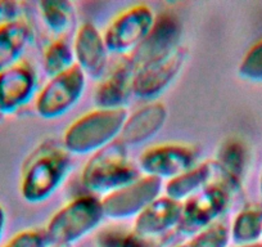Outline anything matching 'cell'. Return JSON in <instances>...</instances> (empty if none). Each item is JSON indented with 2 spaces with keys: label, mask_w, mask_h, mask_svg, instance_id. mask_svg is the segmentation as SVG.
Instances as JSON below:
<instances>
[{
  "label": "cell",
  "mask_w": 262,
  "mask_h": 247,
  "mask_svg": "<svg viewBox=\"0 0 262 247\" xmlns=\"http://www.w3.org/2000/svg\"><path fill=\"white\" fill-rule=\"evenodd\" d=\"M186 55L185 48L179 47L170 54L138 67L133 80V94L144 100L157 98L181 71Z\"/></svg>",
  "instance_id": "9"
},
{
  "label": "cell",
  "mask_w": 262,
  "mask_h": 247,
  "mask_svg": "<svg viewBox=\"0 0 262 247\" xmlns=\"http://www.w3.org/2000/svg\"><path fill=\"white\" fill-rule=\"evenodd\" d=\"M0 117H2V116H0Z\"/></svg>",
  "instance_id": "32"
},
{
  "label": "cell",
  "mask_w": 262,
  "mask_h": 247,
  "mask_svg": "<svg viewBox=\"0 0 262 247\" xmlns=\"http://www.w3.org/2000/svg\"><path fill=\"white\" fill-rule=\"evenodd\" d=\"M195 152L193 148L176 143L152 146L139 158V169L148 176L172 179L194 168Z\"/></svg>",
  "instance_id": "10"
},
{
  "label": "cell",
  "mask_w": 262,
  "mask_h": 247,
  "mask_svg": "<svg viewBox=\"0 0 262 247\" xmlns=\"http://www.w3.org/2000/svg\"><path fill=\"white\" fill-rule=\"evenodd\" d=\"M140 178L139 169L128 158L120 139L102 148L82 169L81 183L93 196H107Z\"/></svg>",
  "instance_id": "1"
},
{
  "label": "cell",
  "mask_w": 262,
  "mask_h": 247,
  "mask_svg": "<svg viewBox=\"0 0 262 247\" xmlns=\"http://www.w3.org/2000/svg\"><path fill=\"white\" fill-rule=\"evenodd\" d=\"M236 247H262V242H258V243H253V244H243V246H236Z\"/></svg>",
  "instance_id": "30"
},
{
  "label": "cell",
  "mask_w": 262,
  "mask_h": 247,
  "mask_svg": "<svg viewBox=\"0 0 262 247\" xmlns=\"http://www.w3.org/2000/svg\"><path fill=\"white\" fill-rule=\"evenodd\" d=\"M48 244L44 232L27 229L12 237L3 247H47Z\"/></svg>",
  "instance_id": "26"
},
{
  "label": "cell",
  "mask_w": 262,
  "mask_h": 247,
  "mask_svg": "<svg viewBox=\"0 0 262 247\" xmlns=\"http://www.w3.org/2000/svg\"><path fill=\"white\" fill-rule=\"evenodd\" d=\"M238 74L247 81L262 83V39L252 45L242 58Z\"/></svg>",
  "instance_id": "25"
},
{
  "label": "cell",
  "mask_w": 262,
  "mask_h": 247,
  "mask_svg": "<svg viewBox=\"0 0 262 247\" xmlns=\"http://www.w3.org/2000/svg\"><path fill=\"white\" fill-rule=\"evenodd\" d=\"M66 150L53 146L40 147L24 168L19 192L29 203H41L52 197L71 170V158Z\"/></svg>",
  "instance_id": "2"
},
{
  "label": "cell",
  "mask_w": 262,
  "mask_h": 247,
  "mask_svg": "<svg viewBox=\"0 0 262 247\" xmlns=\"http://www.w3.org/2000/svg\"><path fill=\"white\" fill-rule=\"evenodd\" d=\"M230 239V227L216 221L193 236L191 241L186 243V247H228Z\"/></svg>",
  "instance_id": "24"
},
{
  "label": "cell",
  "mask_w": 262,
  "mask_h": 247,
  "mask_svg": "<svg viewBox=\"0 0 262 247\" xmlns=\"http://www.w3.org/2000/svg\"><path fill=\"white\" fill-rule=\"evenodd\" d=\"M231 191L220 181H213L183 203L178 231L184 236H195L216 223L226 213Z\"/></svg>",
  "instance_id": "5"
},
{
  "label": "cell",
  "mask_w": 262,
  "mask_h": 247,
  "mask_svg": "<svg viewBox=\"0 0 262 247\" xmlns=\"http://www.w3.org/2000/svg\"><path fill=\"white\" fill-rule=\"evenodd\" d=\"M183 34L180 18L172 12H163L156 17L155 24L142 44L131 53L135 66L140 67L152 60L170 54L180 45Z\"/></svg>",
  "instance_id": "11"
},
{
  "label": "cell",
  "mask_w": 262,
  "mask_h": 247,
  "mask_svg": "<svg viewBox=\"0 0 262 247\" xmlns=\"http://www.w3.org/2000/svg\"><path fill=\"white\" fill-rule=\"evenodd\" d=\"M21 18V4L13 0H0V25Z\"/></svg>",
  "instance_id": "27"
},
{
  "label": "cell",
  "mask_w": 262,
  "mask_h": 247,
  "mask_svg": "<svg viewBox=\"0 0 262 247\" xmlns=\"http://www.w3.org/2000/svg\"><path fill=\"white\" fill-rule=\"evenodd\" d=\"M104 218L102 201L97 196L75 198L52 216L45 229L48 243L67 247L94 231Z\"/></svg>",
  "instance_id": "4"
},
{
  "label": "cell",
  "mask_w": 262,
  "mask_h": 247,
  "mask_svg": "<svg viewBox=\"0 0 262 247\" xmlns=\"http://www.w3.org/2000/svg\"><path fill=\"white\" fill-rule=\"evenodd\" d=\"M156 16L145 4L126 9L112 19L103 34L108 52L116 54L134 52L147 37Z\"/></svg>",
  "instance_id": "7"
},
{
  "label": "cell",
  "mask_w": 262,
  "mask_h": 247,
  "mask_svg": "<svg viewBox=\"0 0 262 247\" xmlns=\"http://www.w3.org/2000/svg\"><path fill=\"white\" fill-rule=\"evenodd\" d=\"M86 87V75L77 65L50 79L39 92L35 108L40 117L53 120L66 115L80 100Z\"/></svg>",
  "instance_id": "6"
},
{
  "label": "cell",
  "mask_w": 262,
  "mask_h": 247,
  "mask_svg": "<svg viewBox=\"0 0 262 247\" xmlns=\"http://www.w3.org/2000/svg\"><path fill=\"white\" fill-rule=\"evenodd\" d=\"M230 237L236 246L258 243L262 239V203L244 206L230 227Z\"/></svg>",
  "instance_id": "20"
},
{
  "label": "cell",
  "mask_w": 262,
  "mask_h": 247,
  "mask_svg": "<svg viewBox=\"0 0 262 247\" xmlns=\"http://www.w3.org/2000/svg\"><path fill=\"white\" fill-rule=\"evenodd\" d=\"M215 176H217L215 162L195 165L176 178L170 179L165 186V196L183 202L213 183Z\"/></svg>",
  "instance_id": "18"
},
{
  "label": "cell",
  "mask_w": 262,
  "mask_h": 247,
  "mask_svg": "<svg viewBox=\"0 0 262 247\" xmlns=\"http://www.w3.org/2000/svg\"><path fill=\"white\" fill-rule=\"evenodd\" d=\"M167 108L161 102H150L127 116L118 139L126 147H135L149 142L165 127Z\"/></svg>",
  "instance_id": "15"
},
{
  "label": "cell",
  "mask_w": 262,
  "mask_h": 247,
  "mask_svg": "<svg viewBox=\"0 0 262 247\" xmlns=\"http://www.w3.org/2000/svg\"><path fill=\"white\" fill-rule=\"evenodd\" d=\"M258 191H259V198L261 201L259 202L262 203V168H261V174H259V183H258Z\"/></svg>",
  "instance_id": "29"
},
{
  "label": "cell",
  "mask_w": 262,
  "mask_h": 247,
  "mask_svg": "<svg viewBox=\"0 0 262 247\" xmlns=\"http://www.w3.org/2000/svg\"><path fill=\"white\" fill-rule=\"evenodd\" d=\"M183 203L160 196L135 218L134 232L143 237L156 239L172 228H178Z\"/></svg>",
  "instance_id": "16"
},
{
  "label": "cell",
  "mask_w": 262,
  "mask_h": 247,
  "mask_svg": "<svg viewBox=\"0 0 262 247\" xmlns=\"http://www.w3.org/2000/svg\"><path fill=\"white\" fill-rule=\"evenodd\" d=\"M40 14L45 26L54 34L69 31L75 19L72 3L64 0H45L39 3Z\"/></svg>",
  "instance_id": "21"
},
{
  "label": "cell",
  "mask_w": 262,
  "mask_h": 247,
  "mask_svg": "<svg viewBox=\"0 0 262 247\" xmlns=\"http://www.w3.org/2000/svg\"><path fill=\"white\" fill-rule=\"evenodd\" d=\"M213 162L217 169V181L234 192L242 186V180L246 174L248 150L242 140L231 138L220 146L217 157Z\"/></svg>",
  "instance_id": "17"
},
{
  "label": "cell",
  "mask_w": 262,
  "mask_h": 247,
  "mask_svg": "<svg viewBox=\"0 0 262 247\" xmlns=\"http://www.w3.org/2000/svg\"><path fill=\"white\" fill-rule=\"evenodd\" d=\"M178 247H186V244H181V246H178Z\"/></svg>",
  "instance_id": "31"
},
{
  "label": "cell",
  "mask_w": 262,
  "mask_h": 247,
  "mask_svg": "<svg viewBox=\"0 0 262 247\" xmlns=\"http://www.w3.org/2000/svg\"><path fill=\"white\" fill-rule=\"evenodd\" d=\"M162 180L155 176H140L133 183L102 198L104 216L113 220L137 218L145 208L160 197Z\"/></svg>",
  "instance_id": "8"
},
{
  "label": "cell",
  "mask_w": 262,
  "mask_h": 247,
  "mask_svg": "<svg viewBox=\"0 0 262 247\" xmlns=\"http://www.w3.org/2000/svg\"><path fill=\"white\" fill-rule=\"evenodd\" d=\"M99 247H158L156 239L131 232L105 231L98 238Z\"/></svg>",
  "instance_id": "23"
},
{
  "label": "cell",
  "mask_w": 262,
  "mask_h": 247,
  "mask_svg": "<svg viewBox=\"0 0 262 247\" xmlns=\"http://www.w3.org/2000/svg\"><path fill=\"white\" fill-rule=\"evenodd\" d=\"M36 89L37 75L26 62H18L0 71V116L12 115L25 107Z\"/></svg>",
  "instance_id": "12"
},
{
  "label": "cell",
  "mask_w": 262,
  "mask_h": 247,
  "mask_svg": "<svg viewBox=\"0 0 262 247\" xmlns=\"http://www.w3.org/2000/svg\"><path fill=\"white\" fill-rule=\"evenodd\" d=\"M74 49L67 42L62 39L55 40L45 50L44 71L50 79L63 74L75 66Z\"/></svg>",
  "instance_id": "22"
},
{
  "label": "cell",
  "mask_w": 262,
  "mask_h": 247,
  "mask_svg": "<svg viewBox=\"0 0 262 247\" xmlns=\"http://www.w3.org/2000/svg\"><path fill=\"white\" fill-rule=\"evenodd\" d=\"M74 54L76 65L86 77L100 79L104 76L108 65V52L103 34L93 24L81 25L74 42Z\"/></svg>",
  "instance_id": "13"
},
{
  "label": "cell",
  "mask_w": 262,
  "mask_h": 247,
  "mask_svg": "<svg viewBox=\"0 0 262 247\" xmlns=\"http://www.w3.org/2000/svg\"><path fill=\"white\" fill-rule=\"evenodd\" d=\"M135 66L131 55L123 58L105 79L100 81L94 93V103L99 110H123L133 95Z\"/></svg>",
  "instance_id": "14"
},
{
  "label": "cell",
  "mask_w": 262,
  "mask_h": 247,
  "mask_svg": "<svg viewBox=\"0 0 262 247\" xmlns=\"http://www.w3.org/2000/svg\"><path fill=\"white\" fill-rule=\"evenodd\" d=\"M32 37L31 26L22 18L0 25V71L18 64Z\"/></svg>",
  "instance_id": "19"
},
{
  "label": "cell",
  "mask_w": 262,
  "mask_h": 247,
  "mask_svg": "<svg viewBox=\"0 0 262 247\" xmlns=\"http://www.w3.org/2000/svg\"><path fill=\"white\" fill-rule=\"evenodd\" d=\"M6 225H7V213L4 210V208L0 205V239L3 237L4 231H6Z\"/></svg>",
  "instance_id": "28"
},
{
  "label": "cell",
  "mask_w": 262,
  "mask_h": 247,
  "mask_svg": "<svg viewBox=\"0 0 262 247\" xmlns=\"http://www.w3.org/2000/svg\"><path fill=\"white\" fill-rule=\"evenodd\" d=\"M126 110H99L85 113L72 122L63 137V147L74 155H94L120 137Z\"/></svg>",
  "instance_id": "3"
}]
</instances>
